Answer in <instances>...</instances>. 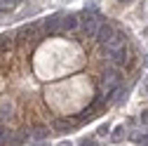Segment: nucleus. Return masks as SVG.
<instances>
[{"label":"nucleus","instance_id":"obj_11","mask_svg":"<svg viewBox=\"0 0 148 146\" xmlns=\"http://www.w3.org/2000/svg\"><path fill=\"white\" fill-rule=\"evenodd\" d=\"M125 134H127L125 125H118V127H115V132L110 134V141H115V144H118V141H122V139H125Z\"/></svg>","mask_w":148,"mask_h":146},{"label":"nucleus","instance_id":"obj_14","mask_svg":"<svg viewBox=\"0 0 148 146\" xmlns=\"http://www.w3.org/2000/svg\"><path fill=\"white\" fill-rule=\"evenodd\" d=\"M141 123H143V125H148V111H143V113H141Z\"/></svg>","mask_w":148,"mask_h":146},{"label":"nucleus","instance_id":"obj_8","mask_svg":"<svg viewBox=\"0 0 148 146\" xmlns=\"http://www.w3.org/2000/svg\"><path fill=\"white\" fill-rule=\"evenodd\" d=\"M75 28H78V17L75 14H64V19H61V35L75 31Z\"/></svg>","mask_w":148,"mask_h":146},{"label":"nucleus","instance_id":"obj_5","mask_svg":"<svg viewBox=\"0 0 148 146\" xmlns=\"http://www.w3.org/2000/svg\"><path fill=\"white\" fill-rule=\"evenodd\" d=\"M61 19H64V14H49L42 21L45 35H61Z\"/></svg>","mask_w":148,"mask_h":146},{"label":"nucleus","instance_id":"obj_12","mask_svg":"<svg viewBox=\"0 0 148 146\" xmlns=\"http://www.w3.org/2000/svg\"><path fill=\"white\" fill-rule=\"evenodd\" d=\"M80 146H99V144H97V139H92V137H89V139H82Z\"/></svg>","mask_w":148,"mask_h":146},{"label":"nucleus","instance_id":"obj_13","mask_svg":"<svg viewBox=\"0 0 148 146\" xmlns=\"http://www.w3.org/2000/svg\"><path fill=\"white\" fill-rule=\"evenodd\" d=\"M108 130H110V127H108V125H101L97 134H99V137H106V134H108Z\"/></svg>","mask_w":148,"mask_h":146},{"label":"nucleus","instance_id":"obj_9","mask_svg":"<svg viewBox=\"0 0 148 146\" xmlns=\"http://www.w3.org/2000/svg\"><path fill=\"white\" fill-rule=\"evenodd\" d=\"M47 134H49V127L47 125H38V127L31 130V141H45Z\"/></svg>","mask_w":148,"mask_h":146},{"label":"nucleus","instance_id":"obj_1","mask_svg":"<svg viewBox=\"0 0 148 146\" xmlns=\"http://www.w3.org/2000/svg\"><path fill=\"white\" fill-rule=\"evenodd\" d=\"M120 80H122V76H120V68H115V66H108V68L101 73V78H99L101 94H106V97H113V92L120 87Z\"/></svg>","mask_w":148,"mask_h":146},{"label":"nucleus","instance_id":"obj_18","mask_svg":"<svg viewBox=\"0 0 148 146\" xmlns=\"http://www.w3.org/2000/svg\"><path fill=\"white\" fill-rule=\"evenodd\" d=\"M146 94H148V83H146Z\"/></svg>","mask_w":148,"mask_h":146},{"label":"nucleus","instance_id":"obj_2","mask_svg":"<svg viewBox=\"0 0 148 146\" xmlns=\"http://www.w3.org/2000/svg\"><path fill=\"white\" fill-rule=\"evenodd\" d=\"M40 26H42V24H26V26H21L19 31L14 33L16 40H21V43H26V45L40 43V40L45 38V31H40Z\"/></svg>","mask_w":148,"mask_h":146},{"label":"nucleus","instance_id":"obj_7","mask_svg":"<svg viewBox=\"0 0 148 146\" xmlns=\"http://www.w3.org/2000/svg\"><path fill=\"white\" fill-rule=\"evenodd\" d=\"M52 127H54V132L66 134V132H71V130H75V127H80V123H78V120H68V118H57Z\"/></svg>","mask_w":148,"mask_h":146},{"label":"nucleus","instance_id":"obj_16","mask_svg":"<svg viewBox=\"0 0 148 146\" xmlns=\"http://www.w3.org/2000/svg\"><path fill=\"white\" fill-rule=\"evenodd\" d=\"M59 146H73V144H71V141H61Z\"/></svg>","mask_w":148,"mask_h":146},{"label":"nucleus","instance_id":"obj_17","mask_svg":"<svg viewBox=\"0 0 148 146\" xmlns=\"http://www.w3.org/2000/svg\"><path fill=\"white\" fill-rule=\"evenodd\" d=\"M120 3H132V0H120Z\"/></svg>","mask_w":148,"mask_h":146},{"label":"nucleus","instance_id":"obj_3","mask_svg":"<svg viewBox=\"0 0 148 146\" xmlns=\"http://www.w3.org/2000/svg\"><path fill=\"white\" fill-rule=\"evenodd\" d=\"M103 52V59L108 61V66H115V68H122L127 64V47H101Z\"/></svg>","mask_w":148,"mask_h":146},{"label":"nucleus","instance_id":"obj_4","mask_svg":"<svg viewBox=\"0 0 148 146\" xmlns=\"http://www.w3.org/2000/svg\"><path fill=\"white\" fill-rule=\"evenodd\" d=\"M101 24H103V19H101L97 12H87V10H85L82 19H80V26H82V33L87 35V38H94Z\"/></svg>","mask_w":148,"mask_h":146},{"label":"nucleus","instance_id":"obj_10","mask_svg":"<svg viewBox=\"0 0 148 146\" xmlns=\"http://www.w3.org/2000/svg\"><path fill=\"white\" fill-rule=\"evenodd\" d=\"M97 116H99V111H97V108H94V106H87L85 111L78 116V123H80V125H82V123H89V120H94Z\"/></svg>","mask_w":148,"mask_h":146},{"label":"nucleus","instance_id":"obj_6","mask_svg":"<svg viewBox=\"0 0 148 146\" xmlns=\"http://www.w3.org/2000/svg\"><path fill=\"white\" fill-rule=\"evenodd\" d=\"M115 31H118V28L110 24V21H103V24L99 26V31H97V35H94V38H97V43H99V45H106V43L115 35Z\"/></svg>","mask_w":148,"mask_h":146},{"label":"nucleus","instance_id":"obj_15","mask_svg":"<svg viewBox=\"0 0 148 146\" xmlns=\"http://www.w3.org/2000/svg\"><path fill=\"white\" fill-rule=\"evenodd\" d=\"M31 146H49L47 141H35V144H31Z\"/></svg>","mask_w":148,"mask_h":146}]
</instances>
